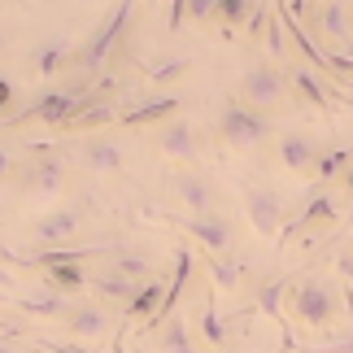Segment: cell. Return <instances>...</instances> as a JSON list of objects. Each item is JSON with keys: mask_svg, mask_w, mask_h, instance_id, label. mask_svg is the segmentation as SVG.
Returning <instances> with one entry per match:
<instances>
[{"mask_svg": "<svg viewBox=\"0 0 353 353\" xmlns=\"http://www.w3.org/2000/svg\"><path fill=\"white\" fill-rule=\"evenodd\" d=\"M266 39H270V52H275V57L288 52V31H283V22H279V9L270 13V22H266Z\"/></svg>", "mask_w": 353, "mask_h": 353, "instance_id": "29", "label": "cell"}, {"mask_svg": "<svg viewBox=\"0 0 353 353\" xmlns=\"http://www.w3.org/2000/svg\"><path fill=\"white\" fill-rule=\"evenodd\" d=\"M0 44H5V31H0Z\"/></svg>", "mask_w": 353, "mask_h": 353, "instance_id": "39", "label": "cell"}, {"mask_svg": "<svg viewBox=\"0 0 353 353\" xmlns=\"http://www.w3.org/2000/svg\"><path fill=\"white\" fill-rule=\"evenodd\" d=\"M179 114V97H157V101H144V105H135V110L122 118L127 127H148V122H157V118H174Z\"/></svg>", "mask_w": 353, "mask_h": 353, "instance_id": "19", "label": "cell"}, {"mask_svg": "<svg viewBox=\"0 0 353 353\" xmlns=\"http://www.w3.org/2000/svg\"><path fill=\"white\" fill-rule=\"evenodd\" d=\"M110 118H114V105L101 101V105H88V110L70 122V127H97V122H110Z\"/></svg>", "mask_w": 353, "mask_h": 353, "instance_id": "30", "label": "cell"}, {"mask_svg": "<svg viewBox=\"0 0 353 353\" xmlns=\"http://www.w3.org/2000/svg\"><path fill=\"white\" fill-rule=\"evenodd\" d=\"M22 188L35 192V196H57L65 188V161L52 157V153L31 157V166H26V174H22Z\"/></svg>", "mask_w": 353, "mask_h": 353, "instance_id": "8", "label": "cell"}, {"mask_svg": "<svg viewBox=\"0 0 353 353\" xmlns=\"http://www.w3.org/2000/svg\"><path fill=\"white\" fill-rule=\"evenodd\" d=\"M65 327H70L79 341H101V336L110 332V314H105L101 305H74L70 314H65Z\"/></svg>", "mask_w": 353, "mask_h": 353, "instance_id": "12", "label": "cell"}, {"mask_svg": "<svg viewBox=\"0 0 353 353\" xmlns=\"http://www.w3.org/2000/svg\"><path fill=\"white\" fill-rule=\"evenodd\" d=\"M341 188H345V192H349V196H353V166H349V170H345V174H341Z\"/></svg>", "mask_w": 353, "mask_h": 353, "instance_id": "35", "label": "cell"}, {"mask_svg": "<svg viewBox=\"0 0 353 353\" xmlns=\"http://www.w3.org/2000/svg\"><path fill=\"white\" fill-rule=\"evenodd\" d=\"M349 157H353V148H332L327 157H319V179H332V174H345L349 170Z\"/></svg>", "mask_w": 353, "mask_h": 353, "instance_id": "27", "label": "cell"}, {"mask_svg": "<svg viewBox=\"0 0 353 353\" xmlns=\"http://www.w3.org/2000/svg\"><path fill=\"white\" fill-rule=\"evenodd\" d=\"M179 227L188 236H192L201 249H205L210 257H223L227 249H232V240H236V227H232V219H227V214H201V219H192V214H188V219H179Z\"/></svg>", "mask_w": 353, "mask_h": 353, "instance_id": "4", "label": "cell"}, {"mask_svg": "<svg viewBox=\"0 0 353 353\" xmlns=\"http://www.w3.org/2000/svg\"><path fill=\"white\" fill-rule=\"evenodd\" d=\"M201 336H205L210 349H227V332H223V323H219L214 296H205V301H201Z\"/></svg>", "mask_w": 353, "mask_h": 353, "instance_id": "26", "label": "cell"}, {"mask_svg": "<svg viewBox=\"0 0 353 353\" xmlns=\"http://www.w3.org/2000/svg\"><path fill=\"white\" fill-rule=\"evenodd\" d=\"M161 301H166V283H157V279L144 283V288L127 301V319H140L144 327H148V323H153V314L161 310Z\"/></svg>", "mask_w": 353, "mask_h": 353, "instance_id": "17", "label": "cell"}, {"mask_svg": "<svg viewBox=\"0 0 353 353\" xmlns=\"http://www.w3.org/2000/svg\"><path fill=\"white\" fill-rule=\"evenodd\" d=\"M9 170H13V157H9V148L0 144V179H9Z\"/></svg>", "mask_w": 353, "mask_h": 353, "instance_id": "33", "label": "cell"}, {"mask_svg": "<svg viewBox=\"0 0 353 353\" xmlns=\"http://www.w3.org/2000/svg\"><path fill=\"white\" fill-rule=\"evenodd\" d=\"M205 266L214 270V283H219V292H232V288H240L244 283V275H249V266L240 262V257H205Z\"/></svg>", "mask_w": 353, "mask_h": 353, "instance_id": "21", "label": "cell"}, {"mask_svg": "<svg viewBox=\"0 0 353 353\" xmlns=\"http://www.w3.org/2000/svg\"><path fill=\"white\" fill-rule=\"evenodd\" d=\"M110 275H122V279H131V283H153V266L144 262V253H127V249H118V253H114Z\"/></svg>", "mask_w": 353, "mask_h": 353, "instance_id": "22", "label": "cell"}, {"mask_svg": "<svg viewBox=\"0 0 353 353\" xmlns=\"http://www.w3.org/2000/svg\"><path fill=\"white\" fill-rule=\"evenodd\" d=\"M92 288H97L105 301H122V305H127L131 296L144 288V283H131V279H122V275H110V270H101V275L92 279Z\"/></svg>", "mask_w": 353, "mask_h": 353, "instance_id": "23", "label": "cell"}, {"mask_svg": "<svg viewBox=\"0 0 353 353\" xmlns=\"http://www.w3.org/2000/svg\"><path fill=\"white\" fill-rule=\"evenodd\" d=\"M336 219H341V214H336V201L327 196V192H319L314 201H310V205L296 214V223H288L283 227V240H288L292 232H310V227H332Z\"/></svg>", "mask_w": 353, "mask_h": 353, "instance_id": "13", "label": "cell"}, {"mask_svg": "<svg viewBox=\"0 0 353 353\" xmlns=\"http://www.w3.org/2000/svg\"><path fill=\"white\" fill-rule=\"evenodd\" d=\"M319 26H323V31H327L332 39H349L353 18H349V9H345V5H323V9H319Z\"/></svg>", "mask_w": 353, "mask_h": 353, "instance_id": "25", "label": "cell"}, {"mask_svg": "<svg viewBox=\"0 0 353 353\" xmlns=\"http://www.w3.org/2000/svg\"><path fill=\"white\" fill-rule=\"evenodd\" d=\"M79 210H52L39 223H31V244L35 249H65V240L79 232Z\"/></svg>", "mask_w": 353, "mask_h": 353, "instance_id": "7", "label": "cell"}, {"mask_svg": "<svg viewBox=\"0 0 353 353\" xmlns=\"http://www.w3.org/2000/svg\"><path fill=\"white\" fill-rule=\"evenodd\" d=\"M110 353H127V349H122V336H114V349Z\"/></svg>", "mask_w": 353, "mask_h": 353, "instance_id": "37", "label": "cell"}, {"mask_svg": "<svg viewBox=\"0 0 353 353\" xmlns=\"http://www.w3.org/2000/svg\"><path fill=\"white\" fill-rule=\"evenodd\" d=\"M288 88L296 92V97H301L310 110H319V114H327L332 110V101H327V88L319 83V74L310 70V65H296V70L288 74Z\"/></svg>", "mask_w": 353, "mask_h": 353, "instance_id": "14", "label": "cell"}, {"mask_svg": "<svg viewBox=\"0 0 353 353\" xmlns=\"http://www.w3.org/2000/svg\"><path fill=\"white\" fill-rule=\"evenodd\" d=\"M9 283H13V275H9V270H0V288H9Z\"/></svg>", "mask_w": 353, "mask_h": 353, "instance_id": "36", "label": "cell"}, {"mask_svg": "<svg viewBox=\"0 0 353 353\" xmlns=\"http://www.w3.org/2000/svg\"><path fill=\"white\" fill-rule=\"evenodd\" d=\"M9 105H13V83H9L5 74H0V114H5Z\"/></svg>", "mask_w": 353, "mask_h": 353, "instance_id": "32", "label": "cell"}, {"mask_svg": "<svg viewBox=\"0 0 353 353\" xmlns=\"http://www.w3.org/2000/svg\"><path fill=\"white\" fill-rule=\"evenodd\" d=\"M214 13H219V18L223 22H244V18H249V5H244V0H214Z\"/></svg>", "mask_w": 353, "mask_h": 353, "instance_id": "31", "label": "cell"}, {"mask_svg": "<svg viewBox=\"0 0 353 353\" xmlns=\"http://www.w3.org/2000/svg\"><path fill=\"white\" fill-rule=\"evenodd\" d=\"M240 101L253 105L257 114L275 110V105L288 101V79H283L275 65H249V70L240 74Z\"/></svg>", "mask_w": 353, "mask_h": 353, "instance_id": "3", "label": "cell"}, {"mask_svg": "<svg viewBox=\"0 0 353 353\" xmlns=\"http://www.w3.org/2000/svg\"><path fill=\"white\" fill-rule=\"evenodd\" d=\"M288 319L305 332H327L332 323L341 319V296H336L332 283L305 279V283H296V292L288 301Z\"/></svg>", "mask_w": 353, "mask_h": 353, "instance_id": "1", "label": "cell"}, {"mask_svg": "<svg viewBox=\"0 0 353 353\" xmlns=\"http://www.w3.org/2000/svg\"><path fill=\"white\" fill-rule=\"evenodd\" d=\"M219 135H223V144H232V148H257V144L270 140V118L257 114L253 105H244L236 97V101H227L223 114H219Z\"/></svg>", "mask_w": 353, "mask_h": 353, "instance_id": "2", "label": "cell"}, {"mask_svg": "<svg viewBox=\"0 0 353 353\" xmlns=\"http://www.w3.org/2000/svg\"><path fill=\"white\" fill-rule=\"evenodd\" d=\"M0 353H18V349H13V345H0Z\"/></svg>", "mask_w": 353, "mask_h": 353, "instance_id": "38", "label": "cell"}, {"mask_svg": "<svg viewBox=\"0 0 353 353\" xmlns=\"http://www.w3.org/2000/svg\"><path fill=\"white\" fill-rule=\"evenodd\" d=\"M127 18H131V5H118V9L110 13V22H105L101 31L88 39V48H79V52H74V61L83 65L88 74H97V70H101V61L110 57V48L118 44V35L127 31Z\"/></svg>", "mask_w": 353, "mask_h": 353, "instance_id": "6", "label": "cell"}, {"mask_svg": "<svg viewBox=\"0 0 353 353\" xmlns=\"http://www.w3.org/2000/svg\"><path fill=\"white\" fill-rule=\"evenodd\" d=\"M70 57H74V52H70V39H48V44H44V48H35L26 61H31V70H35V74L52 79V74H57Z\"/></svg>", "mask_w": 353, "mask_h": 353, "instance_id": "16", "label": "cell"}, {"mask_svg": "<svg viewBox=\"0 0 353 353\" xmlns=\"http://www.w3.org/2000/svg\"><path fill=\"white\" fill-rule=\"evenodd\" d=\"M44 283H48V292H79L88 283V275H83V266H48L44 270Z\"/></svg>", "mask_w": 353, "mask_h": 353, "instance_id": "24", "label": "cell"}, {"mask_svg": "<svg viewBox=\"0 0 353 353\" xmlns=\"http://www.w3.org/2000/svg\"><path fill=\"white\" fill-rule=\"evenodd\" d=\"M283 288H288V283H262V288H257V310H262V314H270V319H279V296H283Z\"/></svg>", "mask_w": 353, "mask_h": 353, "instance_id": "28", "label": "cell"}, {"mask_svg": "<svg viewBox=\"0 0 353 353\" xmlns=\"http://www.w3.org/2000/svg\"><path fill=\"white\" fill-rule=\"evenodd\" d=\"M157 148L166 157H179V161H192L196 157V131L188 118H170L166 127L157 131Z\"/></svg>", "mask_w": 353, "mask_h": 353, "instance_id": "11", "label": "cell"}, {"mask_svg": "<svg viewBox=\"0 0 353 353\" xmlns=\"http://www.w3.org/2000/svg\"><path fill=\"white\" fill-rule=\"evenodd\" d=\"M279 161L292 174H310L319 166V148L305 131H288V135H279Z\"/></svg>", "mask_w": 353, "mask_h": 353, "instance_id": "10", "label": "cell"}, {"mask_svg": "<svg viewBox=\"0 0 353 353\" xmlns=\"http://www.w3.org/2000/svg\"><path fill=\"white\" fill-rule=\"evenodd\" d=\"M83 166L88 170H101V174H110L122 166V144L118 140H88L83 144Z\"/></svg>", "mask_w": 353, "mask_h": 353, "instance_id": "18", "label": "cell"}, {"mask_svg": "<svg viewBox=\"0 0 353 353\" xmlns=\"http://www.w3.org/2000/svg\"><path fill=\"white\" fill-rule=\"evenodd\" d=\"M244 210H249V223H253L257 236H266V240L283 236V201L270 192V188L249 183L244 188Z\"/></svg>", "mask_w": 353, "mask_h": 353, "instance_id": "5", "label": "cell"}, {"mask_svg": "<svg viewBox=\"0 0 353 353\" xmlns=\"http://www.w3.org/2000/svg\"><path fill=\"white\" fill-rule=\"evenodd\" d=\"M153 353H196V341H192V327L183 319H170L166 327L153 332Z\"/></svg>", "mask_w": 353, "mask_h": 353, "instance_id": "15", "label": "cell"}, {"mask_svg": "<svg viewBox=\"0 0 353 353\" xmlns=\"http://www.w3.org/2000/svg\"><path fill=\"white\" fill-rule=\"evenodd\" d=\"M18 310L22 314H31V319H65L70 310H65V296L61 292H39V296H22L18 301Z\"/></svg>", "mask_w": 353, "mask_h": 353, "instance_id": "20", "label": "cell"}, {"mask_svg": "<svg viewBox=\"0 0 353 353\" xmlns=\"http://www.w3.org/2000/svg\"><path fill=\"white\" fill-rule=\"evenodd\" d=\"M341 275H345V279L353 283V257H341Z\"/></svg>", "mask_w": 353, "mask_h": 353, "instance_id": "34", "label": "cell"}, {"mask_svg": "<svg viewBox=\"0 0 353 353\" xmlns=\"http://www.w3.org/2000/svg\"><path fill=\"white\" fill-rule=\"evenodd\" d=\"M170 188L179 192L183 205L192 210V219L214 214V205H219V192H214V179H210V174H174Z\"/></svg>", "mask_w": 353, "mask_h": 353, "instance_id": "9", "label": "cell"}]
</instances>
